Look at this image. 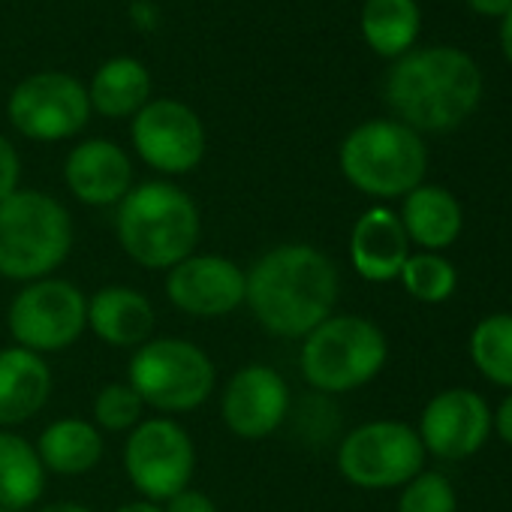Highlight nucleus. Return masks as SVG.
Segmentation results:
<instances>
[{"instance_id": "nucleus-1", "label": "nucleus", "mask_w": 512, "mask_h": 512, "mask_svg": "<svg viewBox=\"0 0 512 512\" xmlns=\"http://www.w3.org/2000/svg\"><path fill=\"white\" fill-rule=\"evenodd\" d=\"M244 302L256 323L278 338H305L338 302V269L311 244H281L247 272Z\"/></svg>"}, {"instance_id": "nucleus-2", "label": "nucleus", "mask_w": 512, "mask_h": 512, "mask_svg": "<svg viewBox=\"0 0 512 512\" xmlns=\"http://www.w3.org/2000/svg\"><path fill=\"white\" fill-rule=\"evenodd\" d=\"M482 97V76L458 49H425L401 58L386 76V100L410 130H452Z\"/></svg>"}, {"instance_id": "nucleus-3", "label": "nucleus", "mask_w": 512, "mask_h": 512, "mask_svg": "<svg viewBox=\"0 0 512 512\" xmlns=\"http://www.w3.org/2000/svg\"><path fill=\"white\" fill-rule=\"evenodd\" d=\"M118 241L145 269H172L199 241L196 202L169 181L133 187L118 202Z\"/></svg>"}, {"instance_id": "nucleus-4", "label": "nucleus", "mask_w": 512, "mask_h": 512, "mask_svg": "<svg viewBox=\"0 0 512 512\" xmlns=\"http://www.w3.org/2000/svg\"><path fill=\"white\" fill-rule=\"evenodd\" d=\"M73 247L70 211L40 190H16L0 202V275L10 281L49 278Z\"/></svg>"}, {"instance_id": "nucleus-5", "label": "nucleus", "mask_w": 512, "mask_h": 512, "mask_svg": "<svg viewBox=\"0 0 512 512\" xmlns=\"http://www.w3.org/2000/svg\"><path fill=\"white\" fill-rule=\"evenodd\" d=\"M428 169V151L416 130L401 121L359 124L341 145L344 178L377 199H395L416 190Z\"/></svg>"}, {"instance_id": "nucleus-6", "label": "nucleus", "mask_w": 512, "mask_h": 512, "mask_svg": "<svg viewBox=\"0 0 512 512\" xmlns=\"http://www.w3.org/2000/svg\"><path fill=\"white\" fill-rule=\"evenodd\" d=\"M389 359L383 329L365 317L341 314L320 323L302 344L305 380L329 395L353 392L371 383Z\"/></svg>"}, {"instance_id": "nucleus-7", "label": "nucleus", "mask_w": 512, "mask_h": 512, "mask_svg": "<svg viewBox=\"0 0 512 512\" xmlns=\"http://www.w3.org/2000/svg\"><path fill=\"white\" fill-rule=\"evenodd\" d=\"M130 386L136 395L169 413L199 407L214 389L211 359L190 341L157 338L145 341L130 359Z\"/></svg>"}, {"instance_id": "nucleus-8", "label": "nucleus", "mask_w": 512, "mask_h": 512, "mask_svg": "<svg viewBox=\"0 0 512 512\" xmlns=\"http://www.w3.org/2000/svg\"><path fill=\"white\" fill-rule=\"evenodd\" d=\"M338 467L344 479L356 488H401L425 470V446L416 428L392 419H377L353 428L344 437L338 449Z\"/></svg>"}, {"instance_id": "nucleus-9", "label": "nucleus", "mask_w": 512, "mask_h": 512, "mask_svg": "<svg viewBox=\"0 0 512 512\" xmlns=\"http://www.w3.org/2000/svg\"><path fill=\"white\" fill-rule=\"evenodd\" d=\"M88 326V302L79 287L58 278L28 284L10 305V332L31 353H58Z\"/></svg>"}, {"instance_id": "nucleus-10", "label": "nucleus", "mask_w": 512, "mask_h": 512, "mask_svg": "<svg viewBox=\"0 0 512 512\" xmlns=\"http://www.w3.org/2000/svg\"><path fill=\"white\" fill-rule=\"evenodd\" d=\"M124 467L148 500H172L193 479L196 449L178 422L148 419L127 437Z\"/></svg>"}, {"instance_id": "nucleus-11", "label": "nucleus", "mask_w": 512, "mask_h": 512, "mask_svg": "<svg viewBox=\"0 0 512 512\" xmlns=\"http://www.w3.org/2000/svg\"><path fill=\"white\" fill-rule=\"evenodd\" d=\"M91 118L88 88L67 73H37L10 97L13 127L34 142H61L76 136Z\"/></svg>"}, {"instance_id": "nucleus-12", "label": "nucleus", "mask_w": 512, "mask_h": 512, "mask_svg": "<svg viewBox=\"0 0 512 512\" xmlns=\"http://www.w3.org/2000/svg\"><path fill=\"white\" fill-rule=\"evenodd\" d=\"M133 145L157 172L184 175L205 154V130L199 115L178 100H148L133 118Z\"/></svg>"}, {"instance_id": "nucleus-13", "label": "nucleus", "mask_w": 512, "mask_h": 512, "mask_svg": "<svg viewBox=\"0 0 512 512\" xmlns=\"http://www.w3.org/2000/svg\"><path fill=\"white\" fill-rule=\"evenodd\" d=\"M494 431V413L473 389L437 392L419 416V440L425 452L443 461H464L476 455Z\"/></svg>"}, {"instance_id": "nucleus-14", "label": "nucleus", "mask_w": 512, "mask_h": 512, "mask_svg": "<svg viewBox=\"0 0 512 512\" xmlns=\"http://www.w3.org/2000/svg\"><path fill=\"white\" fill-rule=\"evenodd\" d=\"M244 272L226 256H187L169 269L166 296L190 317H223L244 302Z\"/></svg>"}, {"instance_id": "nucleus-15", "label": "nucleus", "mask_w": 512, "mask_h": 512, "mask_svg": "<svg viewBox=\"0 0 512 512\" xmlns=\"http://www.w3.org/2000/svg\"><path fill=\"white\" fill-rule=\"evenodd\" d=\"M290 386L269 365L241 368L223 389V422L244 440H263L287 419Z\"/></svg>"}, {"instance_id": "nucleus-16", "label": "nucleus", "mask_w": 512, "mask_h": 512, "mask_svg": "<svg viewBox=\"0 0 512 512\" xmlns=\"http://www.w3.org/2000/svg\"><path fill=\"white\" fill-rule=\"evenodd\" d=\"M410 256V238L392 208H368L350 232V263L371 281H395Z\"/></svg>"}, {"instance_id": "nucleus-17", "label": "nucleus", "mask_w": 512, "mask_h": 512, "mask_svg": "<svg viewBox=\"0 0 512 512\" xmlns=\"http://www.w3.org/2000/svg\"><path fill=\"white\" fill-rule=\"evenodd\" d=\"M64 178L85 205H115L130 193L133 166L115 142L88 139L70 151Z\"/></svg>"}, {"instance_id": "nucleus-18", "label": "nucleus", "mask_w": 512, "mask_h": 512, "mask_svg": "<svg viewBox=\"0 0 512 512\" xmlns=\"http://www.w3.org/2000/svg\"><path fill=\"white\" fill-rule=\"evenodd\" d=\"M52 392V371L40 353L25 347L0 350V425H19L37 416Z\"/></svg>"}, {"instance_id": "nucleus-19", "label": "nucleus", "mask_w": 512, "mask_h": 512, "mask_svg": "<svg viewBox=\"0 0 512 512\" xmlns=\"http://www.w3.org/2000/svg\"><path fill=\"white\" fill-rule=\"evenodd\" d=\"M398 217L404 223L410 244H419L428 253H440L449 244H455L464 226L458 199L446 187L434 184H419L416 190H410L404 196Z\"/></svg>"}, {"instance_id": "nucleus-20", "label": "nucleus", "mask_w": 512, "mask_h": 512, "mask_svg": "<svg viewBox=\"0 0 512 512\" xmlns=\"http://www.w3.org/2000/svg\"><path fill=\"white\" fill-rule=\"evenodd\" d=\"M88 326L109 347H142L154 329V311L142 293L106 287L88 302Z\"/></svg>"}, {"instance_id": "nucleus-21", "label": "nucleus", "mask_w": 512, "mask_h": 512, "mask_svg": "<svg viewBox=\"0 0 512 512\" xmlns=\"http://www.w3.org/2000/svg\"><path fill=\"white\" fill-rule=\"evenodd\" d=\"M151 94V76L145 64L136 58H112L106 61L88 88L91 109H97L106 118H127L136 115Z\"/></svg>"}, {"instance_id": "nucleus-22", "label": "nucleus", "mask_w": 512, "mask_h": 512, "mask_svg": "<svg viewBox=\"0 0 512 512\" xmlns=\"http://www.w3.org/2000/svg\"><path fill=\"white\" fill-rule=\"evenodd\" d=\"M43 488L46 467L37 449L13 431H0V509H28L43 497Z\"/></svg>"}, {"instance_id": "nucleus-23", "label": "nucleus", "mask_w": 512, "mask_h": 512, "mask_svg": "<svg viewBox=\"0 0 512 512\" xmlns=\"http://www.w3.org/2000/svg\"><path fill=\"white\" fill-rule=\"evenodd\" d=\"M37 455H40L46 470L76 476V473L91 470L100 461L103 437L85 419H58L43 431Z\"/></svg>"}, {"instance_id": "nucleus-24", "label": "nucleus", "mask_w": 512, "mask_h": 512, "mask_svg": "<svg viewBox=\"0 0 512 512\" xmlns=\"http://www.w3.org/2000/svg\"><path fill=\"white\" fill-rule=\"evenodd\" d=\"M419 7L416 0H365L362 34L368 46L383 58L404 55L419 37Z\"/></svg>"}, {"instance_id": "nucleus-25", "label": "nucleus", "mask_w": 512, "mask_h": 512, "mask_svg": "<svg viewBox=\"0 0 512 512\" xmlns=\"http://www.w3.org/2000/svg\"><path fill=\"white\" fill-rule=\"evenodd\" d=\"M467 350L488 383L512 389V314L482 317L470 332Z\"/></svg>"}, {"instance_id": "nucleus-26", "label": "nucleus", "mask_w": 512, "mask_h": 512, "mask_svg": "<svg viewBox=\"0 0 512 512\" xmlns=\"http://www.w3.org/2000/svg\"><path fill=\"white\" fill-rule=\"evenodd\" d=\"M401 284L404 290L422 302V305H440V302H449L455 287H458V272L455 266L446 260L443 253H410L407 263L401 269Z\"/></svg>"}, {"instance_id": "nucleus-27", "label": "nucleus", "mask_w": 512, "mask_h": 512, "mask_svg": "<svg viewBox=\"0 0 512 512\" xmlns=\"http://www.w3.org/2000/svg\"><path fill=\"white\" fill-rule=\"evenodd\" d=\"M398 512H458V494L443 473L422 470L401 488Z\"/></svg>"}, {"instance_id": "nucleus-28", "label": "nucleus", "mask_w": 512, "mask_h": 512, "mask_svg": "<svg viewBox=\"0 0 512 512\" xmlns=\"http://www.w3.org/2000/svg\"><path fill=\"white\" fill-rule=\"evenodd\" d=\"M142 407L145 401L136 395L130 383H109L106 389H100L94 401V419L106 431H127L139 422Z\"/></svg>"}, {"instance_id": "nucleus-29", "label": "nucleus", "mask_w": 512, "mask_h": 512, "mask_svg": "<svg viewBox=\"0 0 512 512\" xmlns=\"http://www.w3.org/2000/svg\"><path fill=\"white\" fill-rule=\"evenodd\" d=\"M19 175H22L19 154L10 145V139L0 136V202H4L7 196H13L19 190Z\"/></svg>"}, {"instance_id": "nucleus-30", "label": "nucleus", "mask_w": 512, "mask_h": 512, "mask_svg": "<svg viewBox=\"0 0 512 512\" xmlns=\"http://www.w3.org/2000/svg\"><path fill=\"white\" fill-rule=\"evenodd\" d=\"M163 512H217L214 500L202 491H193V488H184L181 494H175L169 500V506Z\"/></svg>"}, {"instance_id": "nucleus-31", "label": "nucleus", "mask_w": 512, "mask_h": 512, "mask_svg": "<svg viewBox=\"0 0 512 512\" xmlns=\"http://www.w3.org/2000/svg\"><path fill=\"white\" fill-rule=\"evenodd\" d=\"M494 431L506 446H512V392L500 401V407L494 413Z\"/></svg>"}, {"instance_id": "nucleus-32", "label": "nucleus", "mask_w": 512, "mask_h": 512, "mask_svg": "<svg viewBox=\"0 0 512 512\" xmlns=\"http://www.w3.org/2000/svg\"><path fill=\"white\" fill-rule=\"evenodd\" d=\"M467 7L479 16H506L509 7H512V0H467Z\"/></svg>"}, {"instance_id": "nucleus-33", "label": "nucleus", "mask_w": 512, "mask_h": 512, "mask_svg": "<svg viewBox=\"0 0 512 512\" xmlns=\"http://www.w3.org/2000/svg\"><path fill=\"white\" fill-rule=\"evenodd\" d=\"M500 46H503L506 61L512 64V7H509V13L503 16V25H500Z\"/></svg>"}, {"instance_id": "nucleus-34", "label": "nucleus", "mask_w": 512, "mask_h": 512, "mask_svg": "<svg viewBox=\"0 0 512 512\" xmlns=\"http://www.w3.org/2000/svg\"><path fill=\"white\" fill-rule=\"evenodd\" d=\"M40 512H91V509H88V506H82V503H70V500H64V503L43 506Z\"/></svg>"}, {"instance_id": "nucleus-35", "label": "nucleus", "mask_w": 512, "mask_h": 512, "mask_svg": "<svg viewBox=\"0 0 512 512\" xmlns=\"http://www.w3.org/2000/svg\"><path fill=\"white\" fill-rule=\"evenodd\" d=\"M115 512H163L160 506H154L151 500H139V503H127V506H121V509H115Z\"/></svg>"}, {"instance_id": "nucleus-36", "label": "nucleus", "mask_w": 512, "mask_h": 512, "mask_svg": "<svg viewBox=\"0 0 512 512\" xmlns=\"http://www.w3.org/2000/svg\"><path fill=\"white\" fill-rule=\"evenodd\" d=\"M0 512H7V509H0Z\"/></svg>"}]
</instances>
